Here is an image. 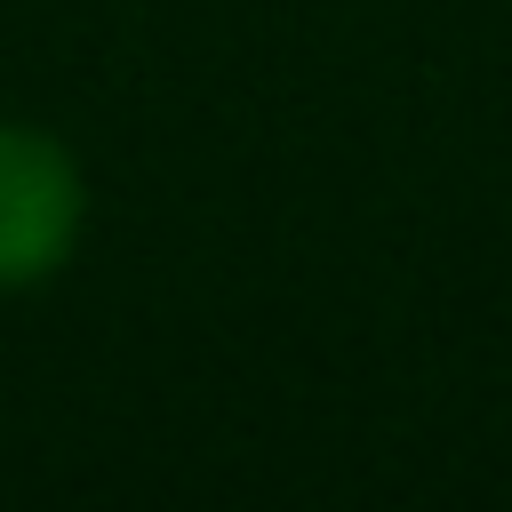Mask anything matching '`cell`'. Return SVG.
Masks as SVG:
<instances>
[{"mask_svg":"<svg viewBox=\"0 0 512 512\" xmlns=\"http://www.w3.org/2000/svg\"><path fill=\"white\" fill-rule=\"evenodd\" d=\"M72 232H80V176H72V160L40 128L0 120V288L56 272Z\"/></svg>","mask_w":512,"mask_h":512,"instance_id":"1","label":"cell"}]
</instances>
